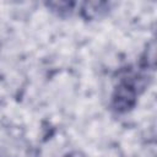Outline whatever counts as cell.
I'll use <instances>...</instances> for the list:
<instances>
[{
  "label": "cell",
  "instance_id": "obj_1",
  "mask_svg": "<svg viewBox=\"0 0 157 157\" xmlns=\"http://www.w3.org/2000/svg\"><path fill=\"white\" fill-rule=\"evenodd\" d=\"M147 85V76L140 72L124 70V75L113 88L110 96V109L117 114H126L131 112L136 104L140 93Z\"/></svg>",
  "mask_w": 157,
  "mask_h": 157
},
{
  "label": "cell",
  "instance_id": "obj_2",
  "mask_svg": "<svg viewBox=\"0 0 157 157\" xmlns=\"http://www.w3.org/2000/svg\"><path fill=\"white\" fill-rule=\"evenodd\" d=\"M110 10V2L107 1H83L77 2L76 12L85 21H97L105 15H108Z\"/></svg>",
  "mask_w": 157,
  "mask_h": 157
},
{
  "label": "cell",
  "instance_id": "obj_3",
  "mask_svg": "<svg viewBox=\"0 0 157 157\" xmlns=\"http://www.w3.org/2000/svg\"><path fill=\"white\" fill-rule=\"evenodd\" d=\"M44 5L50 12L60 18L70 17L76 12L77 9V2L75 1H47L44 2Z\"/></svg>",
  "mask_w": 157,
  "mask_h": 157
},
{
  "label": "cell",
  "instance_id": "obj_4",
  "mask_svg": "<svg viewBox=\"0 0 157 157\" xmlns=\"http://www.w3.org/2000/svg\"><path fill=\"white\" fill-rule=\"evenodd\" d=\"M156 45H155V39H152L150 43H147L146 49L140 56L139 60V67L141 71H148V70H155V64H156Z\"/></svg>",
  "mask_w": 157,
  "mask_h": 157
},
{
  "label": "cell",
  "instance_id": "obj_5",
  "mask_svg": "<svg viewBox=\"0 0 157 157\" xmlns=\"http://www.w3.org/2000/svg\"><path fill=\"white\" fill-rule=\"evenodd\" d=\"M63 157H87L82 151H78V150H74V151H70L67 153H65Z\"/></svg>",
  "mask_w": 157,
  "mask_h": 157
}]
</instances>
